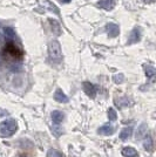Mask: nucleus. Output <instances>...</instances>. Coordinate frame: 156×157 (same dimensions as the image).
Listing matches in <instances>:
<instances>
[{"label": "nucleus", "instance_id": "f257e3e1", "mask_svg": "<svg viewBox=\"0 0 156 157\" xmlns=\"http://www.w3.org/2000/svg\"><path fill=\"white\" fill-rule=\"evenodd\" d=\"M2 55L14 61H21L24 59V51L19 46H17L14 42L8 41L2 48Z\"/></svg>", "mask_w": 156, "mask_h": 157}, {"label": "nucleus", "instance_id": "f03ea898", "mask_svg": "<svg viewBox=\"0 0 156 157\" xmlns=\"http://www.w3.org/2000/svg\"><path fill=\"white\" fill-rule=\"evenodd\" d=\"M48 55L49 59L52 60L53 62L59 63L62 60V51H61V46L59 44V41L57 40H52L48 44Z\"/></svg>", "mask_w": 156, "mask_h": 157}, {"label": "nucleus", "instance_id": "7ed1b4c3", "mask_svg": "<svg viewBox=\"0 0 156 157\" xmlns=\"http://www.w3.org/2000/svg\"><path fill=\"white\" fill-rule=\"evenodd\" d=\"M18 130V123L15 120H6L0 123V134L4 137H10L14 135V132Z\"/></svg>", "mask_w": 156, "mask_h": 157}, {"label": "nucleus", "instance_id": "20e7f679", "mask_svg": "<svg viewBox=\"0 0 156 157\" xmlns=\"http://www.w3.org/2000/svg\"><path fill=\"white\" fill-rule=\"evenodd\" d=\"M84 90L85 93L89 96V98H95L96 93H98V88L95 86L91 83V82H84Z\"/></svg>", "mask_w": 156, "mask_h": 157}, {"label": "nucleus", "instance_id": "39448f33", "mask_svg": "<svg viewBox=\"0 0 156 157\" xmlns=\"http://www.w3.org/2000/svg\"><path fill=\"white\" fill-rule=\"evenodd\" d=\"M141 40V31H140V28L136 27V28H134L131 33H130L129 35V39H128V44L131 45V44H136Z\"/></svg>", "mask_w": 156, "mask_h": 157}, {"label": "nucleus", "instance_id": "423d86ee", "mask_svg": "<svg viewBox=\"0 0 156 157\" xmlns=\"http://www.w3.org/2000/svg\"><path fill=\"white\" fill-rule=\"evenodd\" d=\"M106 31L108 33V35H109V38H116L117 35H119V33H120V28L117 26L116 24H108L107 26H106Z\"/></svg>", "mask_w": 156, "mask_h": 157}, {"label": "nucleus", "instance_id": "0eeeda50", "mask_svg": "<svg viewBox=\"0 0 156 157\" xmlns=\"http://www.w3.org/2000/svg\"><path fill=\"white\" fill-rule=\"evenodd\" d=\"M98 5L106 11H111L116 5V0H99Z\"/></svg>", "mask_w": 156, "mask_h": 157}, {"label": "nucleus", "instance_id": "6e6552de", "mask_svg": "<svg viewBox=\"0 0 156 157\" xmlns=\"http://www.w3.org/2000/svg\"><path fill=\"white\" fill-rule=\"evenodd\" d=\"M54 100L57 101V102H60V103H67L68 101H69V98H67V95H66L65 93L62 92V89H57L55 93H54Z\"/></svg>", "mask_w": 156, "mask_h": 157}, {"label": "nucleus", "instance_id": "1a4fd4ad", "mask_svg": "<svg viewBox=\"0 0 156 157\" xmlns=\"http://www.w3.org/2000/svg\"><path fill=\"white\" fill-rule=\"evenodd\" d=\"M114 131H115V128L111 124H104L101 128H99L98 132L101 135H113Z\"/></svg>", "mask_w": 156, "mask_h": 157}, {"label": "nucleus", "instance_id": "9d476101", "mask_svg": "<svg viewBox=\"0 0 156 157\" xmlns=\"http://www.w3.org/2000/svg\"><path fill=\"white\" fill-rule=\"evenodd\" d=\"M121 154H122L123 157H138V152L134 148H131V147H126V148H123L122 151H121Z\"/></svg>", "mask_w": 156, "mask_h": 157}, {"label": "nucleus", "instance_id": "9b49d317", "mask_svg": "<svg viewBox=\"0 0 156 157\" xmlns=\"http://www.w3.org/2000/svg\"><path fill=\"white\" fill-rule=\"evenodd\" d=\"M64 118H65V116H64V113H61V111L59 110H54L52 113V121L54 124H60L62 121H64Z\"/></svg>", "mask_w": 156, "mask_h": 157}, {"label": "nucleus", "instance_id": "f8f14e48", "mask_svg": "<svg viewBox=\"0 0 156 157\" xmlns=\"http://www.w3.org/2000/svg\"><path fill=\"white\" fill-rule=\"evenodd\" d=\"M49 24L52 26V32L55 34V35H60L61 34V26L58 21L55 19H49Z\"/></svg>", "mask_w": 156, "mask_h": 157}, {"label": "nucleus", "instance_id": "ddd939ff", "mask_svg": "<svg viewBox=\"0 0 156 157\" xmlns=\"http://www.w3.org/2000/svg\"><path fill=\"white\" fill-rule=\"evenodd\" d=\"M131 132H133V128H131V127L123 128V129L121 130V132H120V138H121L122 141H126V140H128V138L130 137Z\"/></svg>", "mask_w": 156, "mask_h": 157}, {"label": "nucleus", "instance_id": "4468645a", "mask_svg": "<svg viewBox=\"0 0 156 157\" xmlns=\"http://www.w3.org/2000/svg\"><path fill=\"white\" fill-rule=\"evenodd\" d=\"M146 135H147V128H146V124L143 123L138 127V129L136 131V140H142Z\"/></svg>", "mask_w": 156, "mask_h": 157}, {"label": "nucleus", "instance_id": "2eb2a0df", "mask_svg": "<svg viewBox=\"0 0 156 157\" xmlns=\"http://www.w3.org/2000/svg\"><path fill=\"white\" fill-rule=\"evenodd\" d=\"M144 72H146V75L148 78H154L155 76V68L153 66H146L144 67Z\"/></svg>", "mask_w": 156, "mask_h": 157}, {"label": "nucleus", "instance_id": "dca6fc26", "mask_svg": "<svg viewBox=\"0 0 156 157\" xmlns=\"http://www.w3.org/2000/svg\"><path fill=\"white\" fill-rule=\"evenodd\" d=\"M143 147H144V149L147 151H153V148H154V144H153V138L148 136L147 140L144 141V144H143Z\"/></svg>", "mask_w": 156, "mask_h": 157}, {"label": "nucleus", "instance_id": "f3484780", "mask_svg": "<svg viewBox=\"0 0 156 157\" xmlns=\"http://www.w3.org/2000/svg\"><path fill=\"white\" fill-rule=\"evenodd\" d=\"M4 32H5V35H6V38L8 39H14L15 38V32L13 31V28H11V27H6L5 29H4Z\"/></svg>", "mask_w": 156, "mask_h": 157}, {"label": "nucleus", "instance_id": "a211bd4d", "mask_svg": "<svg viewBox=\"0 0 156 157\" xmlns=\"http://www.w3.org/2000/svg\"><path fill=\"white\" fill-rule=\"evenodd\" d=\"M115 103L119 105L120 108H123V107H127V105H128L129 101H128L127 98H119V100H115Z\"/></svg>", "mask_w": 156, "mask_h": 157}, {"label": "nucleus", "instance_id": "6ab92c4d", "mask_svg": "<svg viewBox=\"0 0 156 157\" xmlns=\"http://www.w3.org/2000/svg\"><path fill=\"white\" fill-rule=\"evenodd\" d=\"M47 157H64L60 151L55 150V149H49L47 151Z\"/></svg>", "mask_w": 156, "mask_h": 157}, {"label": "nucleus", "instance_id": "aec40b11", "mask_svg": "<svg viewBox=\"0 0 156 157\" xmlns=\"http://www.w3.org/2000/svg\"><path fill=\"white\" fill-rule=\"evenodd\" d=\"M46 5H47V6L49 7V11H52V12H54V13L55 14H60V11H59V8L57 6H55V5H54V4H52V2H51V1H48V0H46Z\"/></svg>", "mask_w": 156, "mask_h": 157}, {"label": "nucleus", "instance_id": "412c9836", "mask_svg": "<svg viewBox=\"0 0 156 157\" xmlns=\"http://www.w3.org/2000/svg\"><path fill=\"white\" fill-rule=\"evenodd\" d=\"M108 118H109L111 121H115V120L117 118L116 111L114 110L113 108H109V109H108Z\"/></svg>", "mask_w": 156, "mask_h": 157}, {"label": "nucleus", "instance_id": "4be33fe9", "mask_svg": "<svg viewBox=\"0 0 156 157\" xmlns=\"http://www.w3.org/2000/svg\"><path fill=\"white\" fill-rule=\"evenodd\" d=\"M113 80H114V82L117 83V85H120V83H122L124 80V76L122 74H116V75H114L113 76Z\"/></svg>", "mask_w": 156, "mask_h": 157}, {"label": "nucleus", "instance_id": "5701e85b", "mask_svg": "<svg viewBox=\"0 0 156 157\" xmlns=\"http://www.w3.org/2000/svg\"><path fill=\"white\" fill-rule=\"evenodd\" d=\"M61 4H68V2H71V0H59Z\"/></svg>", "mask_w": 156, "mask_h": 157}, {"label": "nucleus", "instance_id": "b1692460", "mask_svg": "<svg viewBox=\"0 0 156 157\" xmlns=\"http://www.w3.org/2000/svg\"><path fill=\"white\" fill-rule=\"evenodd\" d=\"M143 1H144V2H153L154 0H143Z\"/></svg>", "mask_w": 156, "mask_h": 157}, {"label": "nucleus", "instance_id": "393cba45", "mask_svg": "<svg viewBox=\"0 0 156 157\" xmlns=\"http://www.w3.org/2000/svg\"><path fill=\"white\" fill-rule=\"evenodd\" d=\"M20 157H27V156H25V155H21Z\"/></svg>", "mask_w": 156, "mask_h": 157}]
</instances>
